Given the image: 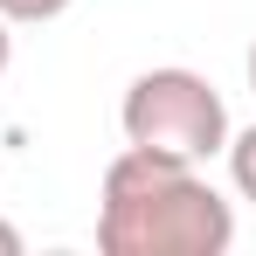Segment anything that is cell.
<instances>
[{"instance_id":"5b68a950","label":"cell","mask_w":256,"mask_h":256,"mask_svg":"<svg viewBox=\"0 0 256 256\" xmlns=\"http://www.w3.org/2000/svg\"><path fill=\"white\" fill-rule=\"evenodd\" d=\"M7 56H14V35H7V14H0V76H7Z\"/></svg>"},{"instance_id":"52a82bcc","label":"cell","mask_w":256,"mask_h":256,"mask_svg":"<svg viewBox=\"0 0 256 256\" xmlns=\"http://www.w3.org/2000/svg\"><path fill=\"white\" fill-rule=\"evenodd\" d=\"M250 90H256V48H250Z\"/></svg>"},{"instance_id":"6da1fadb","label":"cell","mask_w":256,"mask_h":256,"mask_svg":"<svg viewBox=\"0 0 256 256\" xmlns=\"http://www.w3.org/2000/svg\"><path fill=\"white\" fill-rule=\"evenodd\" d=\"M236 242V208L208 187L201 166L125 146L104 166L97 250L104 256H222Z\"/></svg>"},{"instance_id":"7a4b0ae2","label":"cell","mask_w":256,"mask_h":256,"mask_svg":"<svg viewBox=\"0 0 256 256\" xmlns=\"http://www.w3.org/2000/svg\"><path fill=\"white\" fill-rule=\"evenodd\" d=\"M118 125H125V146H138V152H160V160H180V166H208L228 146V104L201 70L166 62V70L132 76L125 104H118Z\"/></svg>"},{"instance_id":"277c9868","label":"cell","mask_w":256,"mask_h":256,"mask_svg":"<svg viewBox=\"0 0 256 256\" xmlns=\"http://www.w3.org/2000/svg\"><path fill=\"white\" fill-rule=\"evenodd\" d=\"M76 0H0V14H7V28H42L56 14H70Z\"/></svg>"},{"instance_id":"3957f363","label":"cell","mask_w":256,"mask_h":256,"mask_svg":"<svg viewBox=\"0 0 256 256\" xmlns=\"http://www.w3.org/2000/svg\"><path fill=\"white\" fill-rule=\"evenodd\" d=\"M222 152H228V180H236V194L256 201V125H250V132H228Z\"/></svg>"},{"instance_id":"8992f818","label":"cell","mask_w":256,"mask_h":256,"mask_svg":"<svg viewBox=\"0 0 256 256\" xmlns=\"http://www.w3.org/2000/svg\"><path fill=\"white\" fill-rule=\"evenodd\" d=\"M0 256H21V236H14L7 222H0Z\"/></svg>"}]
</instances>
